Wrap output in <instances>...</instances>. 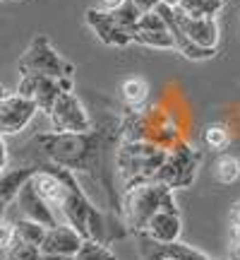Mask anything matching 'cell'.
<instances>
[{"instance_id":"obj_32","label":"cell","mask_w":240,"mask_h":260,"mask_svg":"<svg viewBox=\"0 0 240 260\" xmlns=\"http://www.w3.org/2000/svg\"><path fill=\"white\" fill-rule=\"evenodd\" d=\"M5 164H8V147H5V140L0 138V171L5 169Z\"/></svg>"},{"instance_id":"obj_21","label":"cell","mask_w":240,"mask_h":260,"mask_svg":"<svg viewBox=\"0 0 240 260\" xmlns=\"http://www.w3.org/2000/svg\"><path fill=\"white\" fill-rule=\"evenodd\" d=\"M132 44H139V46L147 48H161V51L176 48L168 29H158V31H139L137 29V31H132Z\"/></svg>"},{"instance_id":"obj_13","label":"cell","mask_w":240,"mask_h":260,"mask_svg":"<svg viewBox=\"0 0 240 260\" xmlns=\"http://www.w3.org/2000/svg\"><path fill=\"white\" fill-rule=\"evenodd\" d=\"M139 255L144 260H209L202 251L183 241H154L147 236H139Z\"/></svg>"},{"instance_id":"obj_29","label":"cell","mask_w":240,"mask_h":260,"mask_svg":"<svg viewBox=\"0 0 240 260\" xmlns=\"http://www.w3.org/2000/svg\"><path fill=\"white\" fill-rule=\"evenodd\" d=\"M231 243H240V200L231 207Z\"/></svg>"},{"instance_id":"obj_5","label":"cell","mask_w":240,"mask_h":260,"mask_svg":"<svg viewBox=\"0 0 240 260\" xmlns=\"http://www.w3.org/2000/svg\"><path fill=\"white\" fill-rule=\"evenodd\" d=\"M123 140H142L161 149H171L180 142V133L171 121V113L161 106H142V109H123L120 118Z\"/></svg>"},{"instance_id":"obj_18","label":"cell","mask_w":240,"mask_h":260,"mask_svg":"<svg viewBox=\"0 0 240 260\" xmlns=\"http://www.w3.org/2000/svg\"><path fill=\"white\" fill-rule=\"evenodd\" d=\"M120 96H123V102H125L128 109H142V106H147V99H149L147 80H142V77H128V80H123Z\"/></svg>"},{"instance_id":"obj_26","label":"cell","mask_w":240,"mask_h":260,"mask_svg":"<svg viewBox=\"0 0 240 260\" xmlns=\"http://www.w3.org/2000/svg\"><path fill=\"white\" fill-rule=\"evenodd\" d=\"M3 260H41V248H38V246H31V243L15 241L8 251H5V258Z\"/></svg>"},{"instance_id":"obj_10","label":"cell","mask_w":240,"mask_h":260,"mask_svg":"<svg viewBox=\"0 0 240 260\" xmlns=\"http://www.w3.org/2000/svg\"><path fill=\"white\" fill-rule=\"evenodd\" d=\"M17 94L31 99L38 111L48 116L53 104L58 102V96L63 94V87H60V80L48 77V75H22L17 84Z\"/></svg>"},{"instance_id":"obj_38","label":"cell","mask_w":240,"mask_h":260,"mask_svg":"<svg viewBox=\"0 0 240 260\" xmlns=\"http://www.w3.org/2000/svg\"><path fill=\"white\" fill-rule=\"evenodd\" d=\"M209 260H212V258H209Z\"/></svg>"},{"instance_id":"obj_27","label":"cell","mask_w":240,"mask_h":260,"mask_svg":"<svg viewBox=\"0 0 240 260\" xmlns=\"http://www.w3.org/2000/svg\"><path fill=\"white\" fill-rule=\"evenodd\" d=\"M158 31V29H168L166 27V19L158 15L156 10H151V12H142L137 19V27H135V31Z\"/></svg>"},{"instance_id":"obj_34","label":"cell","mask_w":240,"mask_h":260,"mask_svg":"<svg viewBox=\"0 0 240 260\" xmlns=\"http://www.w3.org/2000/svg\"><path fill=\"white\" fill-rule=\"evenodd\" d=\"M228 260H240V243H231V248H228Z\"/></svg>"},{"instance_id":"obj_14","label":"cell","mask_w":240,"mask_h":260,"mask_svg":"<svg viewBox=\"0 0 240 260\" xmlns=\"http://www.w3.org/2000/svg\"><path fill=\"white\" fill-rule=\"evenodd\" d=\"M87 24L94 29V34L101 39L106 46H118V48H125L128 44H132V34L128 29H123L113 19L111 12H101L96 8H89L87 10Z\"/></svg>"},{"instance_id":"obj_7","label":"cell","mask_w":240,"mask_h":260,"mask_svg":"<svg viewBox=\"0 0 240 260\" xmlns=\"http://www.w3.org/2000/svg\"><path fill=\"white\" fill-rule=\"evenodd\" d=\"M17 70L19 75H48V77L63 80V77L74 75V65L67 63L56 48L51 46L48 37L38 34V37L31 39L29 48L17 60Z\"/></svg>"},{"instance_id":"obj_11","label":"cell","mask_w":240,"mask_h":260,"mask_svg":"<svg viewBox=\"0 0 240 260\" xmlns=\"http://www.w3.org/2000/svg\"><path fill=\"white\" fill-rule=\"evenodd\" d=\"M15 203H17L19 212H22V217L24 219H31V222H38L44 224L46 229H53V226H58V214L56 210L51 207V205L38 195V190L34 186H31V178H29L27 183L22 186V190L17 193V198H15Z\"/></svg>"},{"instance_id":"obj_4","label":"cell","mask_w":240,"mask_h":260,"mask_svg":"<svg viewBox=\"0 0 240 260\" xmlns=\"http://www.w3.org/2000/svg\"><path fill=\"white\" fill-rule=\"evenodd\" d=\"M166 159V149L142 140H120L115 149V178L120 193L154 181Z\"/></svg>"},{"instance_id":"obj_37","label":"cell","mask_w":240,"mask_h":260,"mask_svg":"<svg viewBox=\"0 0 240 260\" xmlns=\"http://www.w3.org/2000/svg\"><path fill=\"white\" fill-rule=\"evenodd\" d=\"M238 159H240V154H238Z\"/></svg>"},{"instance_id":"obj_28","label":"cell","mask_w":240,"mask_h":260,"mask_svg":"<svg viewBox=\"0 0 240 260\" xmlns=\"http://www.w3.org/2000/svg\"><path fill=\"white\" fill-rule=\"evenodd\" d=\"M15 243V224L0 219V251H8Z\"/></svg>"},{"instance_id":"obj_36","label":"cell","mask_w":240,"mask_h":260,"mask_svg":"<svg viewBox=\"0 0 240 260\" xmlns=\"http://www.w3.org/2000/svg\"><path fill=\"white\" fill-rule=\"evenodd\" d=\"M164 3H166L168 8H176V5H178V0H164Z\"/></svg>"},{"instance_id":"obj_24","label":"cell","mask_w":240,"mask_h":260,"mask_svg":"<svg viewBox=\"0 0 240 260\" xmlns=\"http://www.w3.org/2000/svg\"><path fill=\"white\" fill-rule=\"evenodd\" d=\"M111 15H113V19L118 22L120 27L128 29L130 34H132V31H135V27H137V19H139V15H142V12H139V8L132 3V0H125V3H123L115 12H111Z\"/></svg>"},{"instance_id":"obj_9","label":"cell","mask_w":240,"mask_h":260,"mask_svg":"<svg viewBox=\"0 0 240 260\" xmlns=\"http://www.w3.org/2000/svg\"><path fill=\"white\" fill-rule=\"evenodd\" d=\"M36 104L17 92H8L5 102L0 104V138L17 135L27 128L36 116Z\"/></svg>"},{"instance_id":"obj_19","label":"cell","mask_w":240,"mask_h":260,"mask_svg":"<svg viewBox=\"0 0 240 260\" xmlns=\"http://www.w3.org/2000/svg\"><path fill=\"white\" fill-rule=\"evenodd\" d=\"M214 178L223 183V186H231L240 178V159L238 154H221V157L214 161Z\"/></svg>"},{"instance_id":"obj_2","label":"cell","mask_w":240,"mask_h":260,"mask_svg":"<svg viewBox=\"0 0 240 260\" xmlns=\"http://www.w3.org/2000/svg\"><path fill=\"white\" fill-rule=\"evenodd\" d=\"M31 186L46 200L56 214H60L65 224H70L84 241H96L101 246H111L130 236V229L118 214H106L92 203L72 171L56 164H36V174L31 176Z\"/></svg>"},{"instance_id":"obj_35","label":"cell","mask_w":240,"mask_h":260,"mask_svg":"<svg viewBox=\"0 0 240 260\" xmlns=\"http://www.w3.org/2000/svg\"><path fill=\"white\" fill-rule=\"evenodd\" d=\"M5 210H8V203L0 200V219H5Z\"/></svg>"},{"instance_id":"obj_8","label":"cell","mask_w":240,"mask_h":260,"mask_svg":"<svg viewBox=\"0 0 240 260\" xmlns=\"http://www.w3.org/2000/svg\"><path fill=\"white\" fill-rule=\"evenodd\" d=\"M53 133H87L92 130V118L74 92H63L48 111Z\"/></svg>"},{"instance_id":"obj_22","label":"cell","mask_w":240,"mask_h":260,"mask_svg":"<svg viewBox=\"0 0 240 260\" xmlns=\"http://www.w3.org/2000/svg\"><path fill=\"white\" fill-rule=\"evenodd\" d=\"M46 236V226L38 222H31V219H17L15 222V241L22 243H31V246H41Z\"/></svg>"},{"instance_id":"obj_20","label":"cell","mask_w":240,"mask_h":260,"mask_svg":"<svg viewBox=\"0 0 240 260\" xmlns=\"http://www.w3.org/2000/svg\"><path fill=\"white\" fill-rule=\"evenodd\" d=\"M226 0H178L176 8L190 17H216Z\"/></svg>"},{"instance_id":"obj_1","label":"cell","mask_w":240,"mask_h":260,"mask_svg":"<svg viewBox=\"0 0 240 260\" xmlns=\"http://www.w3.org/2000/svg\"><path fill=\"white\" fill-rule=\"evenodd\" d=\"M123 111L113 113L101 125H92L87 133H38L34 142L44 152L48 164L63 167L67 171L84 174L94 186L106 195L108 212L120 217V188L115 178V149L123 140L120 128Z\"/></svg>"},{"instance_id":"obj_25","label":"cell","mask_w":240,"mask_h":260,"mask_svg":"<svg viewBox=\"0 0 240 260\" xmlns=\"http://www.w3.org/2000/svg\"><path fill=\"white\" fill-rule=\"evenodd\" d=\"M204 145L209 149H226L231 145V135L226 125H209L204 130Z\"/></svg>"},{"instance_id":"obj_30","label":"cell","mask_w":240,"mask_h":260,"mask_svg":"<svg viewBox=\"0 0 240 260\" xmlns=\"http://www.w3.org/2000/svg\"><path fill=\"white\" fill-rule=\"evenodd\" d=\"M123 3H125V0H99L96 10H101V12H115Z\"/></svg>"},{"instance_id":"obj_3","label":"cell","mask_w":240,"mask_h":260,"mask_svg":"<svg viewBox=\"0 0 240 260\" xmlns=\"http://www.w3.org/2000/svg\"><path fill=\"white\" fill-rule=\"evenodd\" d=\"M161 210L180 212L176 203V190L164 183H156V181L139 183L135 188L123 190L120 195V219L125 222L130 234H142L149 219Z\"/></svg>"},{"instance_id":"obj_31","label":"cell","mask_w":240,"mask_h":260,"mask_svg":"<svg viewBox=\"0 0 240 260\" xmlns=\"http://www.w3.org/2000/svg\"><path fill=\"white\" fill-rule=\"evenodd\" d=\"M132 3L139 8V12H151V10H156V5L164 3V0H132Z\"/></svg>"},{"instance_id":"obj_33","label":"cell","mask_w":240,"mask_h":260,"mask_svg":"<svg viewBox=\"0 0 240 260\" xmlns=\"http://www.w3.org/2000/svg\"><path fill=\"white\" fill-rule=\"evenodd\" d=\"M41 260H72V255H58V253H41Z\"/></svg>"},{"instance_id":"obj_23","label":"cell","mask_w":240,"mask_h":260,"mask_svg":"<svg viewBox=\"0 0 240 260\" xmlns=\"http://www.w3.org/2000/svg\"><path fill=\"white\" fill-rule=\"evenodd\" d=\"M72 260H115V255L108 246H101L96 241H84L79 251L72 255Z\"/></svg>"},{"instance_id":"obj_12","label":"cell","mask_w":240,"mask_h":260,"mask_svg":"<svg viewBox=\"0 0 240 260\" xmlns=\"http://www.w3.org/2000/svg\"><path fill=\"white\" fill-rule=\"evenodd\" d=\"M173 22L178 24V29L183 31L187 39H192L194 44H199L204 48H216L219 46V24L216 17H190L180 12L178 8H173Z\"/></svg>"},{"instance_id":"obj_15","label":"cell","mask_w":240,"mask_h":260,"mask_svg":"<svg viewBox=\"0 0 240 260\" xmlns=\"http://www.w3.org/2000/svg\"><path fill=\"white\" fill-rule=\"evenodd\" d=\"M180 234H183V217H180V212L161 210V212H156L149 219L144 232L137 234V236H147V239H154V241L168 243V241H180Z\"/></svg>"},{"instance_id":"obj_16","label":"cell","mask_w":240,"mask_h":260,"mask_svg":"<svg viewBox=\"0 0 240 260\" xmlns=\"http://www.w3.org/2000/svg\"><path fill=\"white\" fill-rule=\"evenodd\" d=\"M84 239L74 232L70 224H58L53 229H46V236L41 241V253H58V255H74L79 251Z\"/></svg>"},{"instance_id":"obj_6","label":"cell","mask_w":240,"mask_h":260,"mask_svg":"<svg viewBox=\"0 0 240 260\" xmlns=\"http://www.w3.org/2000/svg\"><path fill=\"white\" fill-rule=\"evenodd\" d=\"M202 159H204L202 149H194L192 145L180 140L178 145H173L166 152V159H164V164H161L154 181L173 188V190H185V188H190L197 181Z\"/></svg>"},{"instance_id":"obj_17","label":"cell","mask_w":240,"mask_h":260,"mask_svg":"<svg viewBox=\"0 0 240 260\" xmlns=\"http://www.w3.org/2000/svg\"><path fill=\"white\" fill-rule=\"evenodd\" d=\"M34 174H36V164H34V167L3 169V171H0V200H5V203L10 205L17 198L22 186H24Z\"/></svg>"}]
</instances>
